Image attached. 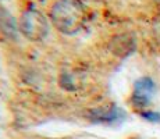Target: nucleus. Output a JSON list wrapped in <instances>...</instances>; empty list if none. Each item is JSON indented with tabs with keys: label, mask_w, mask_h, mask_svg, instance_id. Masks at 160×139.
I'll return each mask as SVG.
<instances>
[{
	"label": "nucleus",
	"mask_w": 160,
	"mask_h": 139,
	"mask_svg": "<svg viewBox=\"0 0 160 139\" xmlns=\"http://www.w3.org/2000/svg\"><path fill=\"white\" fill-rule=\"evenodd\" d=\"M53 25L66 35L78 32L88 20V10L79 0H57L50 8Z\"/></svg>",
	"instance_id": "1"
},
{
	"label": "nucleus",
	"mask_w": 160,
	"mask_h": 139,
	"mask_svg": "<svg viewBox=\"0 0 160 139\" xmlns=\"http://www.w3.org/2000/svg\"><path fill=\"white\" fill-rule=\"evenodd\" d=\"M20 31L29 41L41 42L49 33V22L41 11L29 8L20 18Z\"/></svg>",
	"instance_id": "2"
},
{
	"label": "nucleus",
	"mask_w": 160,
	"mask_h": 139,
	"mask_svg": "<svg viewBox=\"0 0 160 139\" xmlns=\"http://www.w3.org/2000/svg\"><path fill=\"white\" fill-rule=\"evenodd\" d=\"M156 85L152 78L149 77H142L138 79L134 85V92H132L131 102L137 109H145L150 103V96L155 92Z\"/></svg>",
	"instance_id": "3"
},
{
	"label": "nucleus",
	"mask_w": 160,
	"mask_h": 139,
	"mask_svg": "<svg viewBox=\"0 0 160 139\" xmlns=\"http://www.w3.org/2000/svg\"><path fill=\"white\" fill-rule=\"evenodd\" d=\"M121 110L114 104L91 109L87 113V117L93 122H114L121 118Z\"/></svg>",
	"instance_id": "4"
},
{
	"label": "nucleus",
	"mask_w": 160,
	"mask_h": 139,
	"mask_svg": "<svg viewBox=\"0 0 160 139\" xmlns=\"http://www.w3.org/2000/svg\"><path fill=\"white\" fill-rule=\"evenodd\" d=\"M110 49L116 56H125L131 54L135 50V39L131 35H120L116 36L112 42H110Z\"/></svg>",
	"instance_id": "5"
},
{
	"label": "nucleus",
	"mask_w": 160,
	"mask_h": 139,
	"mask_svg": "<svg viewBox=\"0 0 160 139\" xmlns=\"http://www.w3.org/2000/svg\"><path fill=\"white\" fill-rule=\"evenodd\" d=\"M0 29L7 35L15 33V22L10 14H7L3 8H0Z\"/></svg>",
	"instance_id": "6"
},
{
	"label": "nucleus",
	"mask_w": 160,
	"mask_h": 139,
	"mask_svg": "<svg viewBox=\"0 0 160 139\" xmlns=\"http://www.w3.org/2000/svg\"><path fill=\"white\" fill-rule=\"evenodd\" d=\"M60 86L63 89H66V91H70V92L77 89L75 81H74V78L71 75H68V74H63V75L60 77Z\"/></svg>",
	"instance_id": "7"
},
{
	"label": "nucleus",
	"mask_w": 160,
	"mask_h": 139,
	"mask_svg": "<svg viewBox=\"0 0 160 139\" xmlns=\"http://www.w3.org/2000/svg\"><path fill=\"white\" fill-rule=\"evenodd\" d=\"M141 117L149 122H160V113L155 110H142Z\"/></svg>",
	"instance_id": "8"
}]
</instances>
